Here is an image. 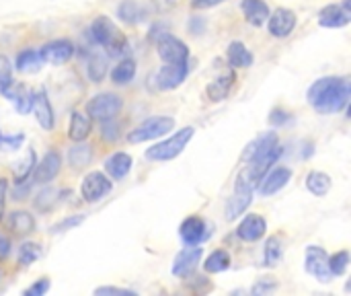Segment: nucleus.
I'll return each instance as SVG.
<instances>
[{"label":"nucleus","instance_id":"obj_20","mask_svg":"<svg viewBox=\"0 0 351 296\" xmlns=\"http://www.w3.org/2000/svg\"><path fill=\"white\" fill-rule=\"evenodd\" d=\"M31 109L35 111V117H37V122H39V126L43 130L53 128V109H51V103H49L43 89L39 93H33V107Z\"/></svg>","mask_w":351,"mask_h":296},{"label":"nucleus","instance_id":"obj_12","mask_svg":"<svg viewBox=\"0 0 351 296\" xmlns=\"http://www.w3.org/2000/svg\"><path fill=\"white\" fill-rule=\"evenodd\" d=\"M267 27H269V33L274 37H288L294 31V27H296L294 10H290V8H276L274 12H269Z\"/></svg>","mask_w":351,"mask_h":296},{"label":"nucleus","instance_id":"obj_34","mask_svg":"<svg viewBox=\"0 0 351 296\" xmlns=\"http://www.w3.org/2000/svg\"><path fill=\"white\" fill-rule=\"evenodd\" d=\"M134 74H136V62H134V60H121V62L113 68L111 78H113L115 84H128V82L134 78Z\"/></svg>","mask_w":351,"mask_h":296},{"label":"nucleus","instance_id":"obj_48","mask_svg":"<svg viewBox=\"0 0 351 296\" xmlns=\"http://www.w3.org/2000/svg\"><path fill=\"white\" fill-rule=\"evenodd\" d=\"M222 2H226V0H191V6H193V8H197V10H202V8L218 6V4H222Z\"/></svg>","mask_w":351,"mask_h":296},{"label":"nucleus","instance_id":"obj_47","mask_svg":"<svg viewBox=\"0 0 351 296\" xmlns=\"http://www.w3.org/2000/svg\"><path fill=\"white\" fill-rule=\"evenodd\" d=\"M6 192H8V181L4 177H0V220L4 214V206H6Z\"/></svg>","mask_w":351,"mask_h":296},{"label":"nucleus","instance_id":"obj_25","mask_svg":"<svg viewBox=\"0 0 351 296\" xmlns=\"http://www.w3.org/2000/svg\"><path fill=\"white\" fill-rule=\"evenodd\" d=\"M228 62L232 68H249L253 64V54L243 41H232L228 45Z\"/></svg>","mask_w":351,"mask_h":296},{"label":"nucleus","instance_id":"obj_43","mask_svg":"<svg viewBox=\"0 0 351 296\" xmlns=\"http://www.w3.org/2000/svg\"><path fill=\"white\" fill-rule=\"evenodd\" d=\"M97 296H134L136 293L132 291H125V288H115V286H101L95 291Z\"/></svg>","mask_w":351,"mask_h":296},{"label":"nucleus","instance_id":"obj_15","mask_svg":"<svg viewBox=\"0 0 351 296\" xmlns=\"http://www.w3.org/2000/svg\"><path fill=\"white\" fill-rule=\"evenodd\" d=\"M290 179H292V171L288 167H278L271 173L267 171L263 175V179L259 181L261 183L259 185V192H261V196H274L276 192H280L282 187H286Z\"/></svg>","mask_w":351,"mask_h":296},{"label":"nucleus","instance_id":"obj_27","mask_svg":"<svg viewBox=\"0 0 351 296\" xmlns=\"http://www.w3.org/2000/svg\"><path fill=\"white\" fill-rule=\"evenodd\" d=\"M278 144V134L276 132H267V134H261L259 138H255L243 152V161H251L253 157H257L259 152L267 150L269 146Z\"/></svg>","mask_w":351,"mask_h":296},{"label":"nucleus","instance_id":"obj_45","mask_svg":"<svg viewBox=\"0 0 351 296\" xmlns=\"http://www.w3.org/2000/svg\"><path fill=\"white\" fill-rule=\"evenodd\" d=\"M82 223V216H74V218H66L64 223H60L58 227H53V233H64L66 229H70V227H76V225H80Z\"/></svg>","mask_w":351,"mask_h":296},{"label":"nucleus","instance_id":"obj_9","mask_svg":"<svg viewBox=\"0 0 351 296\" xmlns=\"http://www.w3.org/2000/svg\"><path fill=\"white\" fill-rule=\"evenodd\" d=\"M111 190H113V183L101 171H90L88 175H84V179L80 183V194H82L84 202H99L101 198L111 194Z\"/></svg>","mask_w":351,"mask_h":296},{"label":"nucleus","instance_id":"obj_19","mask_svg":"<svg viewBox=\"0 0 351 296\" xmlns=\"http://www.w3.org/2000/svg\"><path fill=\"white\" fill-rule=\"evenodd\" d=\"M179 233H181V239H183L185 245H199L208 237L206 223L202 218H197V216H189L187 220H183Z\"/></svg>","mask_w":351,"mask_h":296},{"label":"nucleus","instance_id":"obj_39","mask_svg":"<svg viewBox=\"0 0 351 296\" xmlns=\"http://www.w3.org/2000/svg\"><path fill=\"white\" fill-rule=\"evenodd\" d=\"M35 163H37V161H35V152H33V150H29V152H27V159H25V161H19V163H16L14 177H16V181H19V183H23V181L27 179V175L33 171Z\"/></svg>","mask_w":351,"mask_h":296},{"label":"nucleus","instance_id":"obj_18","mask_svg":"<svg viewBox=\"0 0 351 296\" xmlns=\"http://www.w3.org/2000/svg\"><path fill=\"white\" fill-rule=\"evenodd\" d=\"M351 12L343 6H337V4H329L325 6L321 12H319V25L321 27H329V29H339V27H346L350 25Z\"/></svg>","mask_w":351,"mask_h":296},{"label":"nucleus","instance_id":"obj_4","mask_svg":"<svg viewBox=\"0 0 351 296\" xmlns=\"http://www.w3.org/2000/svg\"><path fill=\"white\" fill-rule=\"evenodd\" d=\"M173 128H175V119L173 117L156 115V117H150L144 124H140L136 130H132L128 134V142H132V144L148 142V140H154V138H160V136L169 134Z\"/></svg>","mask_w":351,"mask_h":296},{"label":"nucleus","instance_id":"obj_6","mask_svg":"<svg viewBox=\"0 0 351 296\" xmlns=\"http://www.w3.org/2000/svg\"><path fill=\"white\" fill-rule=\"evenodd\" d=\"M123 107V101L119 95L115 93H101L97 97H93L86 103V115L90 119H99V122H107L113 119Z\"/></svg>","mask_w":351,"mask_h":296},{"label":"nucleus","instance_id":"obj_33","mask_svg":"<svg viewBox=\"0 0 351 296\" xmlns=\"http://www.w3.org/2000/svg\"><path fill=\"white\" fill-rule=\"evenodd\" d=\"M117 14H119L121 21L134 25V23H140V21H142L144 10H142V6H140L136 0H123V2L119 4V8H117Z\"/></svg>","mask_w":351,"mask_h":296},{"label":"nucleus","instance_id":"obj_17","mask_svg":"<svg viewBox=\"0 0 351 296\" xmlns=\"http://www.w3.org/2000/svg\"><path fill=\"white\" fill-rule=\"evenodd\" d=\"M265 231H267L265 218L259 216V214H249V216L239 225L237 235H239L243 241H247V243H255V241H259V239L265 235Z\"/></svg>","mask_w":351,"mask_h":296},{"label":"nucleus","instance_id":"obj_51","mask_svg":"<svg viewBox=\"0 0 351 296\" xmlns=\"http://www.w3.org/2000/svg\"><path fill=\"white\" fill-rule=\"evenodd\" d=\"M276 288V284H269V282H259L257 286H253V295H265V293H269V291H274Z\"/></svg>","mask_w":351,"mask_h":296},{"label":"nucleus","instance_id":"obj_14","mask_svg":"<svg viewBox=\"0 0 351 296\" xmlns=\"http://www.w3.org/2000/svg\"><path fill=\"white\" fill-rule=\"evenodd\" d=\"M62 167V157L56 150H49L39 163H35V173L33 179L37 183H49L51 179H56V175L60 173Z\"/></svg>","mask_w":351,"mask_h":296},{"label":"nucleus","instance_id":"obj_38","mask_svg":"<svg viewBox=\"0 0 351 296\" xmlns=\"http://www.w3.org/2000/svg\"><path fill=\"white\" fill-rule=\"evenodd\" d=\"M90 148L88 146H84V144H80V146H74V148H70V152H68V159H70V165H74L76 169H80V167H84L88 161H90Z\"/></svg>","mask_w":351,"mask_h":296},{"label":"nucleus","instance_id":"obj_5","mask_svg":"<svg viewBox=\"0 0 351 296\" xmlns=\"http://www.w3.org/2000/svg\"><path fill=\"white\" fill-rule=\"evenodd\" d=\"M251 202H253V183L249 181L247 173L241 171L237 181H234V194L226 204V218L237 220L243 212H247Z\"/></svg>","mask_w":351,"mask_h":296},{"label":"nucleus","instance_id":"obj_10","mask_svg":"<svg viewBox=\"0 0 351 296\" xmlns=\"http://www.w3.org/2000/svg\"><path fill=\"white\" fill-rule=\"evenodd\" d=\"M304 268L311 276H315L321 282H331V278H333V274L329 270V255L323 247H317V245L306 247Z\"/></svg>","mask_w":351,"mask_h":296},{"label":"nucleus","instance_id":"obj_3","mask_svg":"<svg viewBox=\"0 0 351 296\" xmlns=\"http://www.w3.org/2000/svg\"><path fill=\"white\" fill-rule=\"evenodd\" d=\"M193 134H195L193 128H183V130L175 132L165 142H158L152 148H148L146 150V159L148 161H173V159H177L187 148V144L193 138Z\"/></svg>","mask_w":351,"mask_h":296},{"label":"nucleus","instance_id":"obj_1","mask_svg":"<svg viewBox=\"0 0 351 296\" xmlns=\"http://www.w3.org/2000/svg\"><path fill=\"white\" fill-rule=\"evenodd\" d=\"M351 97V82L346 76H325L319 78L308 89V103L315 111L323 115L337 113L348 107Z\"/></svg>","mask_w":351,"mask_h":296},{"label":"nucleus","instance_id":"obj_28","mask_svg":"<svg viewBox=\"0 0 351 296\" xmlns=\"http://www.w3.org/2000/svg\"><path fill=\"white\" fill-rule=\"evenodd\" d=\"M8 227L10 231L19 233V235H29L35 231V220L29 212L25 210H14L10 216H8Z\"/></svg>","mask_w":351,"mask_h":296},{"label":"nucleus","instance_id":"obj_13","mask_svg":"<svg viewBox=\"0 0 351 296\" xmlns=\"http://www.w3.org/2000/svg\"><path fill=\"white\" fill-rule=\"evenodd\" d=\"M189 74V64L187 62H179V64H165L156 76V82L162 91H171L177 89Z\"/></svg>","mask_w":351,"mask_h":296},{"label":"nucleus","instance_id":"obj_35","mask_svg":"<svg viewBox=\"0 0 351 296\" xmlns=\"http://www.w3.org/2000/svg\"><path fill=\"white\" fill-rule=\"evenodd\" d=\"M86 72H88V78L95 80V82H101L107 74V66H105V58L101 54H93L88 58V66H86Z\"/></svg>","mask_w":351,"mask_h":296},{"label":"nucleus","instance_id":"obj_41","mask_svg":"<svg viewBox=\"0 0 351 296\" xmlns=\"http://www.w3.org/2000/svg\"><path fill=\"white\" fill-rule=\"evenodd\" d=\"M56 190H45V192H41L39 196H37V200H35V208L37 210H41V212H47L53 204H56Z\"/></svg>","mask_w":351,"mask_h":296},{"label":"nucleus","instance_id":"obj_42","mask_svg":"<svg viewBox=\"0 0 351 296\" xmlns=\"http://www.w3.org/2000/svg\"><path fill=\"white\" fill-rule=\"evenodd\" d=\"M25 140V136L23 134H16V136H4L2 132H0V148H8V150H16L19 146H21V142Z\"/></svg>","mask_w":351,"mask_h":296},{"label":"nucleus","instance_id":"obj_32","mask_svg":"<svg viewBox=\"0 0 351 296\" xmlns=\"http://www.w3.org/2000/svg\"><path fill=\"white\" fill-rule=\"evenodd\" d=\"M284 255V247H282V239L280 237H269L265 243V253H263V262L267 268H276L282 262Z\"/></svg>","mask_w":351,"mask_h":296},{"label":"nucleus","instance_id":"obj_29","mask_svg":"<svg viewBox=\"0 0 351 296\" xmlns=\"http://www.w3.org/2000/svg\"><path fill=\"white\" fill-rule=\"evenodd\" d=\"M230 264H232V260H230L228 251L216 249L214 253H210V255L206 258L204 268H206L208 274H220V272H226V270L230 268Z\"/></svg>","mask_w":351,"mask_h":296},{"label":"nucleus","instance_id":"obj_37","mask_svg":"<svg viewBox=\"0 0 351 296\" xmlns=\"http://www.w3.org/2000/svg\"><path fill=\"white\" fill-rule=\"evenodd\" d=\"M350 268V253L348 251H339L333 258H329V270L333 276H343Z\"/></svg>","mask_w":351,"mask_h":296},{"label":"nucleus","instance_id":"obj_22","mask_svg":"<svg viewBox=\"0 0 351 296\" xmlns=\"http://www.w3.org/2000/svg\"><path fill=\"white\" fill-rule=\"evenodd\" d=\"M241 8L247 21L255 27H261L269 19V6L265 4V0H243Z\"/></svg>","mask_w":351,"mask_h":296},{"label":"nucleus","instance_id":"obj_49","mask_svg":"<svg viewBox=\"0 0 351 296\" xmlns=\"http://www.w3.org/2000/svg\"><path fill=\"white\" fill-rule=\"evenodd\" d=\"M8 253H10V241L4 235H0V262H4Z\"/></svg>","mask_w":351,"mask_h":296},{"label":"nucleus","instance_id":"obj_7","mask_svg":"<svg viewBox=\"0 0 351 296\" xmlns=\"http://www.w3.org/2000/svg\"><path fill=\"white\" fill-rule=\"evenodd\" d=\"M282 146L280 144H274V146H269L267 150H263V152H259L257 157H253L251 161H249V167L245 169V173H247V177H249V181L255 185V183H259L261 179H263V175L278 163V159L282 157Z\"/></svg>","mask_w":351,"mask_h":296},{"label":"nucleus","instance_id":"obj_46","mask_svg":"<svg viewBox=\"0 0 351 296\" xmlns=\"http://www.w3.org/2000/svg\"><path fill=\"white\" fill-rule=\"evenodd\" d=\"M115 130H117V126L113 124V119L103 122V138H107V140H115V138H117Z\"/></svg>","mask_w":351,"mask_h":296},{"label":"nucleus","instance_id":"obj_8","mask_svg":"<svg viewBox=\"0 0 351 296\" xmlns=\"http://www.w3.org/2000/svg\"><path fill=\"white\" fill-rule=\"evenodd\" d=\"M156 49L158 56L165 64H179V62H189V47L173 37L171 33H165L156 39Z\"/></svg>","mask_w":351,"mask_h":296},{"label":"nucleus","instance_id":"obj_16","mask_svg":"<svg viewBox=\"0 0 351 296\" xmlns=\"http://www.w3.org/2000/svg\"><path fill=\"white\" fill-rule=\"evenodd\" d=\"M72 54H74V45L68 39H56L41 47V56L49 64H64L72 58Z\"/></svg>","mask_w":351,"mask_h":296},{"label":"nucleus","instance_id":"obj_26","mask_svg":"<svg viewBox=\"0 0 351 296\" xmlns=\"http://www.w3.org/2000/svg\"><path fill=\"white\" fill-rule=\"evenodd\" d=\"M43 64H45V60L41 56V49H25L16 58V68L21 72H37Z\"/></svg>","mask_w":351,"mask_h":296},{"label":"nucleus","instance_id":"obj_31","mask_svg":"<svg viewBox=\"0 0 351 296\" xmlns=\"http://www.w3.org/2000/svg\"><path fill=\"white\" fill-rule=\"evenodd\" d=\"M2 95L10 97V101L14 103V107H16L19 113H27V111H31V107H33V93L27 91V89H23V87H19L16 91L6 89Z\"/></svg>","mask_w":351,"mask_h":296},{"label":"nucleus","instance_id":"obj_30","mask_svg":"<svg viewBox=\"0 0 351 296\" xmlns=\"http://www.w3.org/2000/svg\"><path fill=\"white\" fill-rule=\"evenodd\" d=\"M306 187L315 196H327L331 190V177L323 171H313L306 177Z\"/></svg>","mask_w":351,"mask_h":296},{"label":"nucleus","instance_id":"obj_40","mask_svg":"<svg viewBox=\"0 0 351 296\" xmlns=\"http://www.w3.org/2000/svg\"><path fill=\"white\" fill-rule=\"evenodd\" d=\"M12 87V66L6 56L0 54V93Z\"/></svg>","mask_w":351,"mask_h":296},{"label":"nucleus","instance_id":"obj_2","mask_svg":"<svg viewBox=\"0 0 351 296\" xmlns=\"http://www.w3.org/2000/svg\"><path fill=\"white\" fill-rule=\"evenodd\" d=\"M90 37L97 45H101L109 56H121L128 47L125 35L109 16H97L90 25Z\"/></svg>","mask_w":351,"mask_h":296},{"label":"nucleus","instance_id":"obj_24","mask_svg":"<svg viewBox=\"0 0 351 296\" xmlns=\"http://www.w3.org/2000/svg\"><path fill=\"white\" fill-rule=\"evenodd\" d=\"M234 80H237L234 72H226L224 76H220V78L212 80V82L208 84V89H206V95H208V99H210V101H214V103H218V101H224V99L228 97L230 89H232Z\"/></svg>","mask_w":351,"mask_h":296},{"label":"nucleus","instance_id":"obj_23","mask_svg":"<svg viewBox=\"0 0 351 296\" xmlns=\"http://www.w3.org/2000/svg\"><path fill=\"white\" fill-rule=\"evenodd\" d=\"M90 117L82 111H74L70 117V128H68V138L72 142H84L90 134Z\"/></svg>","mask_w":351,"mask_h":296},{"label":"nucleus","instance_id":"obj_44","mask_svg":"<svg viewBox=\"0 0 351 296\" xmlns=\"http://www.w3.org/2000/svg\"><path fill=\"white\" fill-rule=\"evenodd\" d=\"M49 291V280H39V282H35L33 286H29L27 291H25V295L27 296H41L45 295Z\"/></svg>","mask_w":351,"mask_h":296},{"label":"nucleus","instance_id":"obj_21","mask_svg":"<svg viewBox=\"0 0 351 296\" xmlns=\"http://www.w3.org/2000/svg\"><path fill=\"white\" fill-rule=\"evenodd\" d=\"M105 171L107 175H111L115 181H121L123 177H128V173L132 171V157L128 152H115L105 161Z\"/></svg>","mask_w":351,"mask_h":296},{"label":"nucleus","instance_id":"obj_11","mask_svg":"<svg viewBox=\"0 0 351 296\" xmlns=\"http://www.w3.org/2000/svg\"><path fill=\"white\" fill-rule=\"evenodd\" d=\"M202 255H204L202 247H197V245H187L183 251L177 253V258H175V262H173V274L179 276V278H187V276L197 268V264L202 262Z\"/></svg>","mask_w":351,"mask_h":296},{"label":"nucleus","instance_id":"obj_50","mask_svg":"<svg viewBox=\"0 0 351 296\" xmlns=\"http://www.w3.org/2000/svg\"><path fill=\"white\" fill-rule=\"evenodd\" d=\"M286 119H288V113H284L282 109H276V111H271V115H269V122L276 124V126L284 124Z\"/></svg>","mask_w":351,"mask_h":296},{"label":"nucleus","instance_id":"obj_36","mask_svg":"<svg viewBox=\"0 0 351 296\" xmlns=\"http://www.w3.org/2000/svg\"><path fill=\"white\" fill-rule=\"evenodd\" d=\"M39 255H41V247L37 243H23L19 249V264L31 266L35 260H39Z\"/></svg>","mask_w":351,"mask_h":296}]
</instances>
